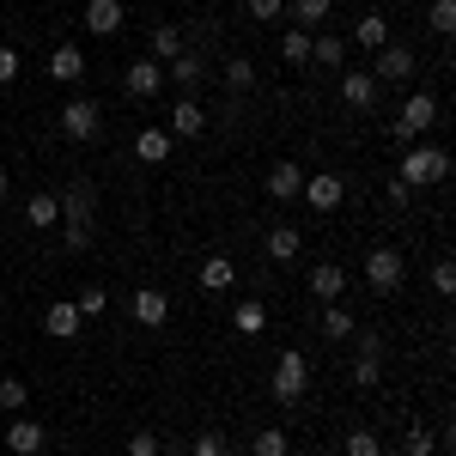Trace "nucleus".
I'll return each mask as SVG.
<instances>
[{"label":"nucleus","instance_id":"nucleus-1","mask_svg":"<svg viewBox=\"0 0 456 456\" xmlns=\"http://www.w3.org/2000/svg\"><path fill=\"white\" fill-rule=\"evenodd\" d=\"M92 213H98V189L79 176L68 195H61V219H68L61 244H68V249H92Z\"/></svg>","mask_w":456,"mask_h":456},{"label":"nucleus","instance_id":"nucleus-2","mask_svg":"<svg viewBox=\"0 0 456 456\" xmlns=\"http://www.w3.org/2000/svg\"><path fill=\"white\" fill-rule=\"evenodd\" d=\"M402 183L408 189H432V183H444L451 176V152L444 146H402Z\"/></svg>","mask_w":456,"mask_h":456},{"label":"nucleus","instance_id":"nucleus-3","mask_svg":"<svg viewBox=\"0 0 456 456\" xmlns=\"http://www.w3.org/2000/svg\"><path fill=\"white\" fill-rule=\"evenodd\" d=\"M268 384H274V402H298L305 384H311V359L298 347H286L281 359H274V378H268Z\"/></svg>","mask_w":456,"mask_h":456},{"label":"nucleus","instance_id":"nucleus-4","mask_svg":"<svg viewBox=\"0 0 456 456\" xmlns=\"http://www.w3.org/2000/svg\"><path fill=\"white\" fill-rule=\"evenodd\" d=\"M365 286L371 292H395L402 286V249H389V244L365 249Z\"/></svg>","mask_w":456,"mask_h":456},{"label":"nucleus","instance_id":"nucleus-5","mask_svg":"<svg viewBox=\"0 0 456 456\" xmlns=\"http://www.w3.org/2000/svg\"><path fill=\"white\" fill-rule=\"evenodd\" d=\"M298 201H311L316 213H335L341 201H347V176H341V171H316V176H305Z\"/></svg>","mask_w":456,"mask_h":456},{"label":"nucleus","instance_id":"nucleus-6","mask_svg":"<svg viewBox=\"0 0 456 456\" xmlns=\"http://www.w3.org/2000/svg\"><path fill=\"white\" fill-rule=\"evenodd\" d=\"M98 122H104V110L92 104V98H68L61 104V134L68 141H98Z\"/></svg>","mask_w":456,"mask_h":456},{"label":"nucleus","instance_id":"nucleus-7","mask_svg":"<svg viewBox=\"0 0 456 456\" xmlns=\"http://www.w3.org/2000/svg\"><path fill=\"white\" fill-rule=\"evenodd\" d=\"M432 122H438V98H432L426 86H420V92H408V104H402V116H395V128L414 141V134H426Z\"/></svg>","mask_w":456,"mask_h":456},{"label":"nucleus","instance_id":"nucleus-8","mask_svg":"<svg viewBox=\"0 0 456 456\" xmlns=\"http://www.w3.org/2000/svg\"><path fill=\"white\" fill-rule=\"evenodd\" d=\"M305 286H311L316 305H341V292H347V268H341V262H316Z\"/></svg>","mask_w":456,"mask_h":456},{"label":"nucleus","instance_id":"nucleus-9","mask_svg":"<svg viewBox=\"0 0 456 456\" xmlns=\"http://www.w3.org/2000/svg\"><path fill=\"white\" fill-rule=\"evenodd\" d=\"M128 311H134L141 329H165V322H171V298H165L159 286H141V292L128 298Z\"/></svg>","mask_w":456,"mask_h":456},{"label":"nucleus","instance_id":"nucleus-10","mask_svg":"<svg viewBox=\"0 0 456 456\" xmlns=\"http://www.w3.org/2000/svg\"><path fill=\"white\" fill-rule=\"evenodd\" d=\"M128 25V6L122 0H86V31L92 37H116Z\"/></svg>","mask_w":456,"mask_h":456},{"label":"nucleus","instance_id":"nucleus-11","mask_svg":"<svg viewBox=\"0 0 456 456\" xmlns=\"http://www.w3.org/2000/svg\"><path fill=\"white\" fill-rule=\"evenodd\" d=\"M371 79H378V86H384V79H414V49H408V43H384Z\"/></svg>","mask_w":456,"mask_h":456},{"label":"nucleus","instance_id":"nucleus-12","mask_svg":"<svg viewBox=\"0 0 456 456\" xmlns=\"http://www.w3.org/2000/svg\"><path fill=\"white\" fill-rule=\"evenodd\" d=\"M49 79L79 86V79H86V49H79V43H55V49H49Z\"/></svg>","mask_w":456,"mask_h":456},{"label":"nucleus","instance_id":"nucleus-13","mask_svg":"<svg viewBox=\"0 0 456 456\" xmlns=\"http://www.w3.org/2000/svg\"><path fill=\"white\" fill-rule=\"evenodd\" d=\"M201 128H208V110L195 104V98H176V104H171V128H165V134H171V141H195Z\"/></svg>","mask_w":456,"mask_h":456},{"label":"nucleus","instance_id":"nucleus-14","mask_svg":"<svg viewBox=\"0 0 456 456\" xmlns=\"http://www.w3.org/2000/svg\"><path fill=\"white\" fill-rule=\"evenodd\" d=\"M122 86H128V98H159V86H165V68H159V61H128Z\"/></svg>","mask_w":456,"mask_h":456},{"label":"nucleus","instance_id":"nucleus-15","mask_svg":"<svg viewBox=\"0 0 456 456\" xmlns=\"http://www.w3.org/2000/svg\"><path fill=\"white\" fill-rule=\"evenodd\" d=\"M341 98H347V110H371L378 104V79H371V68L341 73Z\"/></svg>","mask_w":456,"mask_h":456},{"label":"nucleus","instance_id":"nucleus-16","mask_svg":"<svg viewBox=\"0 0 456 456\" xmlns=\"http://www.w3.org/2000/svg\"><path fill=\"white\" fill-rule=\"evenodd\" d=\"M79 322H86V316L73 311V298H55V305L43 311V335H55V341H73V335H79Z\"/></svg>","mask_w":456,"mask_h":456},{"label":"nucleus","instance_id":"nucleus-17","mask_svg":"<svg viewBox=\"0 0 456 456\" xmlns=\"http://www.w3.org/2000/svg\"><path fill=\"white\" fill-rule=\"evenodd\" d=\"M43 444H49V432H43L37 420H25V414L6 426V451H12V456H37Z\"/></svg>","mask_w":456,"mask_h":456},{"label":"nucleus","instance_id":"nucleus-18","mask_svg":"<svg viewBox=\"0 0 456 456\" xmlns=\"http://www.w3.org/2000/svg\"><path fill=\"white\" fill-rule=\"evenodd\" d=\"M262 249H268V262H274V268H281V262H298V249H305V232H298V225H274Z\"/></svg>","mask_w":456,"mask_h":456},{"label":"nucleus","instance_id":"nucleus-19","mask_svg":"<svg viewBox=\"0 0 456 456\" xmlns=\"http://www.w3.org/2000/svg\"><path fill=\"white\" fill-rule=\"evenodd\" d=\"M298 189H305V171H298L292 159H281V165L268 171V195H274V201H298Z\"/></svg>","mask_w":456,"mask_h":456},{"label":"nucleus","instance_id":"nucleus-20","mask_svg":"<svg viewBox=\"0 0 456 456\" xmlns=\"http://www.w3.org/2000/svg\"><path fill=\"white\" fill-rule=\"evenodd\" d=\"M201 292H225V286H238V268H232V256H208L201 262V274H195Z\"/></svg>","mask_w":456,"mask_h":456},{"label":"nucleus","instance_id":"nucleus-21","mask_svg":"<svg viewBox=\"0 0 456 456\" xmlns=\"http://www.w3.org/2000/svg\"><path fill=\"white\" fill-rule=\"evenodd\" d=\"M171 134H165V128H141V134H134V159H141V165H165V159H171Z\"/></svg>","mask_w":456,"mask_h":456},{"label":"nucleus","instance_id":"nucleus-22","mask_svg":"<svg viewBox=\"0 0 456 456\" xmlns=\"http://www.w3.org/2000/svg\"><path fill=\"white\" fill-rule=\"evenodd\" d=\"M183 49H189V37L176 31V25H159V31H152V55H146V61H159V68H171V61L183 55Z\"/></svg>","mask_w":456,"mask_h":456},{"label":"nucleus","instance_id":"nucleus-23","mask_svg":"<svg viewBox=\"0 0 456 456\" xmlns=\"http://www.w3.org/2000/svg\"><path fill=\"white\" fill-rule=\"evenodd\" d=\"M232 329H238L244 341H256V335L268 329V305H262V298H244V305L232 311Z\"/></svg>","mask_w":456,"mask_h":456},{"label":"nucleus","instance_id":"nucleus-24","mask_svg":"<svg viewBox=\"0 0 456 456\" xmlns=\"http://www.w3.org/2000/svg\"><path fill=\"white\" fill-rule=\"evenodd\" d=\"M311 61H316L322 73H335L341 61H347V37H329V31L311 37Z\"/></svg>","mask_w":456,"mask_h":456},{"label":"nucleus","instance_id":"nucleus-25","mask_svg":"<svg viewBox=\"0 0 456 456\" xmlns=\"http://www.w3.org/2000/svg\"><path fill=\"white\" fill-rule=\"evenodd\" d=\"M347 43H359V49H384V43H389V19H384V12H365V19L353 25Z\"/></svg>","mask_w":456,"mask_h":456},{"label":"nucleus","instance_id":"nucleus-26","mask_svg":"<svg viewBox=\"0 0 456 456\" xmlns=\"http://www.w3.org/2000/svg\"><path fill=\"white\" fill-rule=\"evenodd\" d=\"M353 329H359V322H353L347 305H322V335H329V341H353Z\"/></svg>","mask_w":456,"mask_h":456},{"label":"nucleus","instance_id":"nucleus-27","mask_svg":"<svg viewBox=\"0 0 456 456\" xmlns=\"http://www.w3.org/2000/svg\"><path fill=\"white\" fill-rule=\"evenodd\" d=\"M311 37H316V31H305V25L281 31V55L292 61V68H305V61H311Z\"/></svg>","mask_w":456,"mask_h":456},{"label":"nucleus","instance_id":"nucleus-28","mask_svg":"<svg viewBox=\"0 0 456 456\" xmlns=\"http://www.w3.org/2000/svg\"><path fill=\"white\" fill-rule=\"evenodd\" d=\"M249 451L256 456H292V438H286V426H262V432L249 438Z\"/></svg>","mask_w":456,"mask_h":456},{"label":"nucleus","instance_id":"nucleus-29","mask_svg":"<svg viewBox=\"0 0 456 456\" xmlns=\"http://www.w3.org/2000/svg\"><path fill=\"white\" fill-rule=\"evenodd\" d=\"M171 86H183V92L201 86V55H195V49H183V55L171 61Z\"/></svg>","mask_w":456,"mask_h":456},{"label":"nucleus","instance_id":"nucleus-30","mask_svg":"<svg viewBox=\"0 0 456 456\" xmlns=\"http://www.w3.org/2000/svg\"><path fill=\"white\" fill-rule=\"evenodd\" d=\"M25 219H31L37 232H49V225L61 219V195H31V208H25Z\"/></svg>","mask_w":456,"mask_h":456},{"label":"nucleus","instance_id":"nucleus-31","mask_svg":"<svg viewBox=\"0 0 456 456\" xmlns=\"http://www.w3.org/2000/svg\"><path fill=\"white\" fill-rule=\"evenodd\" d=\"M341 456H384V438H378L371 426H353L347 444H341Z\"/></svg>","mask_w":456,"mask_h":456},{"label":"nucleus","instance_id":"nucleus-32","mask_svg":"<svg viewBox=\"0 0 456 456\" xmlns=\"http://www.w3.org/2000/svg\"><path fill=\"white\" fill-rule=\"evenodd\" d=\"M402 451H408V456H432V451H438V432H432L426 420H414L408 432H402Z\"/></svg>","mask_w":456,"mask_h":456},{"label":"nucleus","instance_id":"nucleus-33","mask_svg":"<svg viewBox=\"0 0 456 456\" xmlns=\"http://www.w3.org/2000/svg\"><path fill=\"white\" fill-rule=\"evenodd\" d=\"M104 305H110V292H104L98 281H92V286H79V298H73V311L86 316V322H92V316H104Z\"/></svg>","mask_w":456,"mask_h":456},{"label":"nucleus","instance_id":"nucleus-34","mask_svg":"<svg viewBox=\"0 0 456 456\" xmlns=\"http://www.w3.org/2000/svg\"><path fill=\"white\" fill-rule=\"evenodd\" d=\"M426 31H432V37H451V31H456V0H432V12H426Z\"/></svg>","mask_w":456,"mask_h":456},{"label":"nucleus","instance_id":"nucleus-35","mask_svg":"<svg viewBox=\"0 0 456 456\" xmlns=\"http://www.w3.org/2000/svg\"><path fill=\"white\" fill-rule=\"evenodd\" d=\"M189 456H232V444H225V432H219V426H201V432H195V451Z\"/></svg>","mask_w":456,"mask_h":456},{"label":"nucleus","instance_id":"nucleus-36","mask_svg":"<svg viewBox=\"0 0 456 456\" xmlns=\"http://www.w3.org/2000/svg\"><path fill=\"white\" fill-rule=\"evenodd\" d=\"M25 402H31V384H25V378H0V408H6V414H19Z\"/></svg>","mask_w":456,"mask_h":456},{"label":"nucleus","instance_id":"nucleus-37","mask_svg":"<svg viewBox=\"0 0 456 456\" xmlns=\"http://www.w3.org/2000/svg\"><path fill=\"white\" fill-rule=\"evenodd\" d=\"M292 12H298V25H305V31H316V25L335 12V0H292Z\"/></svg>","mask_w":456,"mask_h":456},{"label":"nucleus","instance_id":"nucleus-38","mask_svg":"<svg viewBox=\"0 0 456 456\" xmlns=\"http://www.w3.org/2000/svg\"><path fill=\"white\" fill-rule=\"evenodd\" d=\"M432 292H438V298H451V292H456V262H451V256L432 262Z\"/></svg>","mask_w":456,"mask_h":456},{"label":"nucleus","instance_id":"nucleus-39","mask_svg":"<svg viewBox=\"0 0 456 456\" xmlns=\"http://www.w3.org/2000/svg\"><path fill=\"white\" fill-rule=\"evenodd\" d=\"M225 86H232V92H249V86H256V68H249L244 55H232V61H225Z\"/></svg>","mask_w":456,"mask_h":456},{"label":"nucleus","instance_id":"nucleus-40","mask_svg":"<svg viewBox=\"0 0 456 456\" xmlns=\"http://www.w3.org/2000/svg\"><path fill=\"white\" fill-rule=\"evenodd\" d=\"M378 378H384V371H378V353H359V359H353V384L378 389Z\"/></svg>","mask_w":456,"mask_h":456},{"label":"nucleus","instance_id":"nucleus-41","mask_svg":"<svg viewBox=\"0 0 456 456\" xmlns=\"http://www.w3.org/2000/svg\"><path fill=\"white\" fill-rule=\"evenodd\" d=\"M128 456H159V432L152 426H134L128 432Z\"/></svg>","mask_w":456,"mask_h":456},{"label":"nucleus","instance_id":"nucleus-42","mask_svg":"<svg viewBox=\"0 0 456 456\" xmlns=\"http://www.w3.org/2000/svg\"><path fill=\"white\" fill-rule=\"evenodd\" d=\"M244 6H249V19H256V25H274V19L286 12V0H244Z\"/></svg>","mask_w":456,"mask_h":456},{"label":"nucleus","instance_id":"nucleus-43","mask_svg":"<svg viewBox=\"0 0 456 456\" xmlns=\"http://www.w3.org/2000/svg\"><path fill=\"white\" fill-rule=\"evenodd\" d=\"M12 79H19V49L0 43V86H12Z\"/></svg>","mask_w":456,"mask_h":456},{"label":"nucleus","instance_id":"nucleus-44","mask_svg":"<svg viewBox=\"0 0 456 456\" xmlns=\"http://www.w3.org/2000/svg\"><path fill=\"white\" fill-rule=\"evenodd\" d=\"M353 335H359V353H378V359H384V335H378V329H353Z\"/></svg>","mask_w":456,"mask_h":456},{"label":"nucleus","instance_id":"nucleus-45","mask_svg":"<svg viewBox=\"0 0 456 456\" xmlns=\"http://www.w3.org/2000/svg\"><path fill=\"white\" fill-rule=\"evenodd\" d=\"M408 201H414V189H408V183L395 176V183H389V208H408Z\"/></svg>","mask_w":456,"mask_h":456},{"label":"nucleus","instance_id":"nucleus-46","mask_svg":"<svg viewBox=\"0 0 456 456\" xmlns=\"http://www.w3.org/2000/svg\"><path fill=\"white\" fill-rule=\"evenodd\" d=\"M6 189H12V176H6V165H0V201H6Z\"/></svg>","mask_w":456,"mask_h":456},{"label":"nucleus","instance_id":"nucleus-47","mask_svg":"<svg viewBox=\"0 0 456 456\" xmlns=\"http://www.w3.org/2000/svg\"><path fill=\"white\" fill-rule=\"evenodd\" d=\"M316 456H329V451H316Z\"/></svg>","mask_w":456,"mask_h":456}]
</instances>
